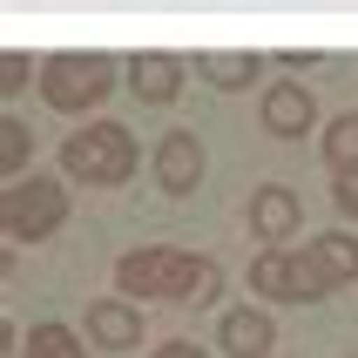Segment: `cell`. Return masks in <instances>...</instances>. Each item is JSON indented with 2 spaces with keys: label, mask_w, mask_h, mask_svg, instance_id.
Masks as SVG:
<instances>
[{
  "label": "cell",
  "mask_w": 358,
  "mask_h": 358,
  "mask_svg": "<svg viewBox=\"0 0 358 358\" xmlns=\"http://www.w3.org/2000/svg\"><path fill=\"white\" fill-rule=\"evenodd\" d=\"M304 250H311V264H318L331 284H352L358 278V237H345V230H324V237H311Z\"/></svg>",
  "instance_id": "obj_12"
},
{
  "label": "cell",
  "mask_w": 358,
  "mask_h": 358,
  "mask_svg": "<svg viewBox=\"0 0 358 358\" xmlns=\"http://www.w3.org/2000/svg\"><path fill=\"white\" fill-rule=\"evenodd\" d=\"M331 203H338L345 217H358V176H338V182H331Z\"/></svg>",
  "instance_id": "obj_18"
},
{
  "label": "cell",
  "mask_w": 358,
  "mask_h": 358,
  "mask_svg": "<svg viewBox=\"0 0 358 358\" xmlns=\"http://www.w3.org/2000/svg\"><path fill=\"white\" fill-rule=\"evenodd\" d=\"M61 217H68V189H61L55 176L7 182V196H0V223H7V237H14V243H41V237H55Z\"/></svg>",
  "instance_id": "obj_4"
},
{
  "label": "cell",
  "mask_w": 358,
  "mask_h": 358,
  "mask_svg": "<svg viewBox=\"0 0 358 358\" xmlns=\"http://www.w3.org/2000/svg\"><path fill=\"white\" fill-rule=\"evenodd\" d=\"M250 291H257V298H278V304H318V298H331L338 284L311 264V250H264V257L250 264Z\"/></svg>",
  "instance_id": "obj_5"
},
{
  "label": "cell",
  "mask_w": 358,
  "mask_h": 358,
  "mask_svg": "<svg viewBox=\"0 0 358 358\" xmlns=\"http://www.w3.org/2000/svg\"><path fill=\"white\" fill-rule=\"evenodd\" d=\"M324 162L331 176H358V115H338L324 129Z\"/></svg>",
  "instance_id": "obj_13"
},
{
  "label": "cell",
  "mask_w": 358,
  "mask_h": 358,
  "mask_svg": "<svg viewBox=\"0 0 358 358\" xmlns=\"http://www.w3.org/2000/svg\"><path fill=\"white\" fill-rule=\"evenodd\" d=\"M115 284L129 304H217L223 271L203 250H176V243H142L115 257Z\"/></svg>",
  "instance_id": "obj_1"
},
{
  "label": "cell",
  "mask_w": 358,
  "mask_h": 358,
  "mask_svg": "<svg viewBox=\"0 0 358 358\" xmlns=\"http://www.w3.org/2000/svg\"><path fill=\"white\" fill-rule=\"evenodd\" d=\"M61 169L88 189H115V182L136 176V136L122 122H88L75 136L61 142Z\"/></svg>",
  "instance_id": "obj_2"
},
{
  "label": "cell",
  "mask_w": 358,
  "mask_h": 358,
  "mask_svg": "<svg viewBox=\"0 0 358 358\" xmlns=\"http://www.w3.org/2000/svg\"><path fill=\"white\" fill-rule=\"evenodd\" d=\"M156 358H210V352L189 345V338H169V345H156Z\"/></svg>",
  "instance_id": "obj_19"
},
{
  "label": "cell",
  "mask_w": 358,
  "mask_h": 358,
  "mask_svg": "<svg viewBox=\"0 0 358 358\" xmlns=\"http://www.w3.org/2000/svg\"><path fill=\"white\" fill-rule=\"evenodd\" d=\"M196 68H203V81H217V88H250V81H257V55H203Z\"/></svg>",
  "instance_id": "obj_14"
},
{
  "label": "cell",
  "mask_w": 358,
  "mask_h": 358,
  "mask_svg": "<svg viewBox=\"0 0 358 358\" xmlns=\"http://www.w3.org/2000/svg\"><path fill=\"white\" fill-rule=\"evenodd\" d=\"M129 88H136L149 108H162V101H176L182 95V61L176 55H129Z\"/></svg>",
  "instance_id": "obj_11"
},
{
  "label": "cell",
  "mask_w": 358,
  "mask_h": 358,
  "mask_svg": "<svg viewBox=\"0 0 358 358\" xmlns=\"http://www.w3.org/2000/svg\"><path fill=\"white\" fill-rule=\"evenodd\" d=\"M27 156H34V129H27L20 115H7V122H0V162H7V176H14V182H27V176H20Z\"/></svg>",
  "instance_id": "obj_16"
},
{
  "label": "cell",
  "mask_w": 358,
  "mask_h": 358,
  "mask_svg": "<svg viewBox=\"0 0 358 358\" xmlns=\"http://www.w3.org/2000/svg\"><path fill=\"white\" fill-rule=\"evenodd\" d=\"M271 345H278L271 311H257V304L223 311V352H230V358H271Z\"/></svg>",
  "instance_id": "obj_10"
},
{
  "label": "cell",
  "mask_w": 358,
  "mask_h": 358,
  "mask_svg": "<svg viewBox=\"0 0 358 358\" xmlns=\"http://www.w3.org/2000/svg\"><path fill=\"white\" fill-rule=\"evenodd\" d=\"M20 358H88V352H81V338L68 331V324H34Z\"/></svg>",
  "instance_id": "obj_15"
},
{
  "label": "cell",
  "mask_w": 358,
  "mask_h": 358,
  "mask_svg": "<svg viewBox=\"0 0 358 358\" xmlns=\"http://www.w3.org/2000/svg\"><path fill=\"white\" fill-rule=\"evenodd\" d=\"M156 182L169 196H189L203 182V142L189 136V129H169V136L156 142Z\"/></svg>",
  "instance_id": "obj_6"
},
{
  "label": "cell",
  "mask_w": 358,
  "mask_h": 358,
  "mask_svg": "<svg viewBox=\"0 0 358 358\" xmlns=\"http://www.w3.org/2000/svg\"><path fill=\"white\" fill-rule=\"evenodd\" d=\"M27 75H34V61L14 48V55L0 61V95H20V88H27Z\"/></svg>",
  "instance_id": "obj_17"
},
{
  "label": "cell",
  "mask_w": 358,
  "mask_h": 358,
  "mask_svg": "<svg viewBox=\"0 0 358 358\" xmlns=\"http://www.w3.org/2000/svg\"><path fill=\"white\" fill-rule=\"evenodd\" d=\"M318 122V101L304 81H278V88H264V129L271 136H304Z\"/></svg>",
  "instance_id": "obj_9"
},
{
  "label": "cell",
  "mask_w": 358,
  "mask_h": 358,
  "mask_svg": "<svg viewBox=\"0 0 358 358\" xmlns=\"http://www.w3.org/2000/svg\"><path fill=\"white\" fill-rule=\"evenodd\" d=\"M298 223H304L298 189H284V182H264V189H250V230H257L264 243H284Z\"/></svg>",
  "instance_id": "obj_7"
},
{
  "label": "cell",
  "mask_w": 358,
  "mask_h": 358,
  "mask_svg": "<svg viewBox=\"0 0 358 358\" xmlns=\"http://www.w3.org/2000/svg\"><path fill=\"white\" fill-rule=\"evenodd\" d=\"M88 338L108 345V352L142 345V304H129V298H95V304H88Z\"/></svg>",
  "instance_id": "obj_8"
},
{
  "label": "cell",
  "mask_w": 358,
  "mask_h": 358,
  "mask_svg": "<svg viewBox=\"0 0 358 358\" xmlns=\"http://www.w3.org/2000/svg\"><path fill=\"white\" fill-rule=\"evenodd\" d=\"M41 95L61 115H88L115 95V61L108 55H48L41 61Z\"/></svg>",
  "instance_id": "obj_3"
}]
</instances>
